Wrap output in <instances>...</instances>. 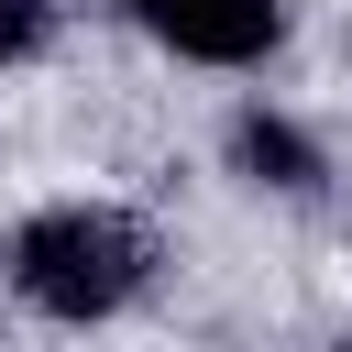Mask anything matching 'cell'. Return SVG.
Masks as SVG:
<instances>
[{"instance_id":"cell-1","label":"cell","mask_w":352,"mask_h":352,"mask_svg":"<svg viewBox=\"0 0 352 352\" xmlns=\"http://www.w3.org/2000/svg\"><path fill=\"white\" fill-rule=\"evenodd\" d=\"M154 275V231L110 198H55L11 231V297L44 319H110Z\"/></svg>"},{"instance_id":"cell-2","label":"cell","mask_w":352,"mask_h":352,"mask_svg":"<svg viewBox=\"0 0 352 352\" xmlns=\"http://www.w3.org/2000/svg\"><path fill=\"white\" fill-rule=\"evenodd\" d=\"M176 66H264L286 44V0H121Z\"/></svg>"},{"instance_id":"cell-3","label":"cell","mask_w":352,"mask_h":352,"mask_svg":"<svg viewBox=\"0 0 352 352\" xmlns=\"http://www.w3.org/2000/svg\"><path fill=\"white\" fill-rule=\"evenodd\" d=\"M231 165H242L253 187H319V143H308L286 110H242V121H231Z\"/></svg>"},{"instance_id":"cell-4","label":"cell","mask_w":352,"mask_h":352,"mask_svg":"<svg viewBox=\"0 0 352 352\" xmlns=\"http://www.w3.org/2000/svg\"><path fill=\"white\" fill-rule=\"evenodd\" d=\"M44 44V0H0V66H22Z\"/></svg>"}]
</instances>
